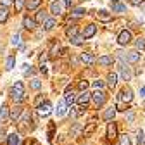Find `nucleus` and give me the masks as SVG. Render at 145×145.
I'll list each match as a JSON object with an SVG mask.
<instances>
[{
    "label": "nucleus",
    "instance_id": "f257e3e1",
    "mask_svg": "<svg viewBox=\"0 0 145 145\" xmlns=\"http://www.w3.org/2000/svg\"><path fill=\"white\" fill-rule=\"evenodd\" d=\"M12 99H14V102L16 104H21L23 100H24V86H23V83L21 81H16L14 85H12Z\"/></svg>",
    "mask_w": 145,
    "mask_h": 145
},
{
    "label": "nucleus",
    "instance_id": "f03ea898",
    "mask_svg": "<svg viewBox=\"0 0 145 145\" xmlns=\"http://www.w3.org/2000/svg\"><path fill=\"white\" fill-rule=\"evenodd\" d=\"M118 99H119V102H124V104H130V102L133 100V92H131V88H130V86H124V88L121 90V92H119Z\"/></svg>",
    "mask_w": 145,
    "mask_h": 145
},
{
    "label": "nucleus",
    "instance_id": "7ed1b4c3",
    "mask_svg": "<svg viewBox=\"0 0 145 145\" xmlns=\"http://www.w3.org/2000/svg\"><path fill=\"white\" fill-rule=\"evenodd\" d=\"M130 42H131V31H128V29L121 31L119 36H118V43L119 45H128Z\"/></svg>",
    "mask_w": 145,
    "mask_h": 145
},
{
    "label": "nucleus",
    "instance_id": "20e7f679",
    "mask_svg": "<svg viewBox=\"0 0 145 145\" xmlns=\"http://www.w3.org/2000/svg\"><path fill=\"white\" fill-rule=\"evenodd\" d=\"M92 100L97 104V105H102L105 102V93L102 92V90H95V92L92 93Z\"/></svg>",
    "mask_w": 145,
    "mask_h": 145
},
{
    "label": "nucleus",
    "instance_id": "39448f33",
    "mask_svg": "<svg viewBox=\"0 0 145 145\" xmlns=\"http://www.w3.org/2000/svg\"><path fill=\"white\" fill-rule=\"evenodd\" d=\"M50 112H52V104L45 100V102H43V104L38 107V114H40L42 118H45V116H48Z\"/></svg>",
    "mask_w": 145,
    "mask_h": 145
},
{
    "label": "nucleus",
    "instance_id": "423d86ee",
    "mask_svg": "<svg viewBox=\"0 0 145 145\" xmlns=\"http://www.w3.org/2000/svg\"><path fill=\"white\" fill-rule=\"evenodd\" d=\"M90 100H92V93H88V92H81V95H78V100H76V102H78L81 107H86Z\"/></svg>",
    "mask_w": 145,
    "mask_h": 145
},
{
    "label": "nucleus",
    "instance_id": "0eeeda50",
    "mask_svg": "<svg viewBox=\"0 0 145 145\" xmlns=\"http://www.w3.org/2000/svg\"><path fill=\"white\" fill-rule=\"evenodd\" d=\"M118 137V126H116V123H109L107 124V138L109 140H114Z\"/></svg>",
    "mask_w": 145,
    "mask_h": 145
},
{
    "label": "nucleus",
    "instance_id": "6e6552de",
    "mask_svg": "<svg viewBox=\"0 0 145 145\" xmlns=\"http://www.w3.org/2000/svg\"><path fill=\"white\" fill-rule=\"evenodd\" d=\"M80 59H81V62L86 64V66H92V64H95V61H97L92 54H88V52H83L81 56H80Z\"/></svg>",
    "mask_w": 145,
    "mask_h": 145
},
{
    "label": "nucleus",
    "instance_id": "1a4fd4ad",
    "mask_svg": "<svg viewBox=\"0 0 145 145\" xmlns=\"http://www.w3.org/2000/svg\"><path fill=\"white\" fill-rule=\"evenodd\" d=\"M95 130H97V123H95V121L88 123V124L85 126V128H83V137H90V135H92Z\"/></svg>",
    "mask_w": 145,
    "mask_h": 145
},
{
    "label": "nucleus",
    "instance_id": "9d476101",
    "mask_svg": "<svg viewBox=\"0 0 145 145\" xmlns=\"http://www.w3.org/2000/svg\"><path fill=\"white\" fill-rule=\"evenodd\" d=\"M21 114H23V107H21V105H16L14 109H10V119H12L14 123L19 119V116H21Z\"/></svg>",
    "mask_w": 145,
    "mask_h": 145
},
{
    "label": "nucleus",
    "instance_id": "9b49d317",
    "mask_svg": "<svg viewBox=\"0 0 145 145\" xmlns=\"http://www.w3.org/2000/svg\"><path fill=\"white\" fill-rule=\"evenodd\" d=\"M10 112H9V107L5 104H2V107H0V123H5L9 119Z\"/></svg>",
    "mask_w": 145,
    "mask_h": 145
},
{
    "label": "nucleus",
    "instance_id": "f8f14e48",
    "mask_svg": "<svg viewBox=\"0 0 145 145\" xmlns=\"http://www.w3.org/2000/svg\"><path fill=\"white\" fill-rule=\"evenodd\" d=\"M119 71H121V76H123L124 81H130V80H131V71H130V67H126L124 64H121Z\"/></svg>",
    "mask_w": 145,
    "mask_h": 145
},
{
    "label": "nucleus",
    "instance_id": "ddd939ff",
    "mask_svg": "<svg viewBox=\"0 0 145 145\" xmlns=\"http://www.w3.org/2000/svg\"><path fill=\"white\" fill-rule=\"evenodd\" d=\"M50 12H52L54 16H61V14H62V5H61L59 2H52V4H50Z\"/></svg>",
    "mask_w": 145,
    "mask_h": 145
},
{
    "label": "nucleus",
    "instance_id": "4468645a",
    "mask_svg": "<svg viewBox=\"0 0 145 145\" xmlns=\"http://www.w3.org/2000/svg\"><path fill=\"white\" fill-rule=\"evenodd\" d=\"M100 66H112V62H114V57H111V56H102V57H99V61H97Z\"/></svg>",
    "mask_w": 145,
    "mask_h": 145
},
{
    "label": "nucleus",
    "instance_id": "2eb2a0df",
    "mask_svg": "<svg viewBox=\"0 0 145 145\" xmlns=\"http://www.w3.org/2000/svg\"><path fill=\"white\" fill-rule=\"evenodd\" d=\"M95 31H97V26L95 24H88L85 28V31H83V36H85V38H90V36L95 35Z\"/></svg>",
    "mask_w": 145,
    "mask_h": 145
},
{
    "label": "nucleus",
    "instance_id": "dca6fc26",
    "mask_svg": "<svg viewBox=\"0 0 145 145\" xmlns=\"http://www.w3.org/2000/svg\"><path fill=\"white\" fill-rule=\"evenodd\" d=\"M64 100H66V104H67V105H71V104H74V100H78V97L74 95V92H72V90H67Z\"/></svg>",
    "mask_w": 145,
    "mask_h": 145
},
{
    "label": "nucleus",
    "instance_id": "f3484780",
    "mask_svg": "<svg viewBox=\"0 0 145 145\" xmlns=\"http://www.w3.org/2000/svg\"><path fill=\"white\" fill-rule=\"evenodd\" d=\"M111 9L112 12H126V5L121 2H111Z\"/></svg>",
    "mask_w": 145,
    "mask_h": 145
},
{
    "label": "nucleus",
    "instance_id": "a211bd4d",
    "mask_svg": "<svg viewBox=\"0 0 145 145\" xmlns=\"http://www.w3.org/2000/svg\"><path fill=\"white\" fill-rule=\"evenodd\" d=\"M97 17H99V21H102V23H107V21H111V14H109L107 10H99L97 12Z\"/></svg>",
    "mask_w": 145,
    "mask_h": 145
},
{
    "label": "nucleus",
    "instance_id": "6ab92c4d",
    "mask_svg": "<svg viewBox=\"0 0 145 145\" xmlns=\"http://www.w3.org/2000/svg\"><path fill=\"white\" fill-rule=\"evenodd\" d=\"M7 145H19V133H10L7 137Z\"/></svg>",
    "mask_w": 145,
    "mask_h": 145
},
{
    "label": "nucleus",
    "instance_id": "aec40b11",
    "mask_svg": "<svg viewBox=\"0 0 145 145\" xmlns=\"http://www.w3.org/2000/svg\"><path fill=\"white\" fill-rule=\"evenodd\" d=\"M42 4V0H28L26 2V9L28 10H35V9H38Z\"/></svg>",
    "mask_w": 145,
    "mask_h": 145
},
{
    "label": "nucleus",
    "instance_id": "412c9836",
    "mask_svg": "<svg viewBox=\"0 0 145 145\" xmlns=\"http://www.w3.org/2000/svg\"><path fill=\"white\" fill-rule=\"evenodd\" d=\"M116 116V107H111V109H107V111L104 112V119L105 121H112Z\"/></svg>",
    "mask_w": 145,
    "mask_h": 145
},
{
    "label": "nucleus",
    "instance_id": "4be33fe9",
    "mask_svg": "<svg viewBox=\"0 0 145 145\" xmlns=\"http://www.w3.org/2000/svg\"><path fill=\"white\" fill-rule=\"evenodd\" d=\"M126 61H128V62H138V61H140V54H138L137 50H135V52H128Z\"/></svg>",
    "mask_w": 145,
    "mask_h": 145
},
{
    "label": "nucleus",
    "instance_id": "5701e85b",
    "mask_svg": "<svg viewBox=\"0 0 145 145\" xmlns=\"http://www.w3.org/2000/svg\"><path fill=\"white\" fill-rule=\"evenodd\" d=\"M23 26H24L26 29H33V28L36 26V21L31 19V17H24V19H23Z\"/></svg>",
    "mask_w": 145,
    "mask_h": 145
},
{
    "label": "nucleus",
    "instance_id": "b1692460",
    "mask_svg": "<svg viewBox=\"0 0 145 145\" xmlns=\"http://www.w3.org/2000/svg\"><path fill=\"white\" fill-rule=\"evenodd\" d=\"M7 17H9V9H7L5 5H2V7H0V24L5 23Z\"/></svg>",
    "mask_w": 145,
    "mask_h": 145
},
{
    "label": "nucleus",
    "instance_id": "393cba45",
    "mask_svg": "<svg viewBox=\"0 0 145 145\" xmlns=\"http://www.w3.org/2000/svg\"><path fill=\"white\" fill-rule=\"evenodd\" d=\"M67 104H66V100H61L59 104H57V116H64L66 114V111H67Z\"/></svg>",
    "mask_w": 145,
    "mask_h": 145
},
{
    "label": "nucleus",
    "instance_id": "a878e982",
    "mask_svg": "<svg viewBox=\"0 0 145 145\" xmlns=\"http://www.w3.org/2000/svg\"><path fill=\"white\" fill-rule=\"evenodd\" d=\"M116 83H118V74H116V72H111V74L107 76V85L111 86V88H114Z\"/></svg>",
    "mask_w": 145,
    "mask_h": 145
},
{
    "label": "nucleus",
    "instance_id": "bb28decb",
    "mask_svg": "<svg viewBox=\"0 0 145 145\" xmlns=\"http://www.w3.org/2000/svg\"><path fill=\"white\" fill-rule=\"evenodd\" d=\"M54 26H56V19H52V17H48V19L43 23V29H45V31L54 29Z\"/></svg>",
    "mask_w": 145,
    "mask_h": 145
},
{
    "label": "nucleus",
    "instance_id": "cd10ccee",
    "mask_svg": "<svg viewBox=\"0 0 145 145\" xmlns=\"http://www.w3.org/2000/svg\"><path fill=\"white\" fill-rule=\"evenodd\" d=\"M14 64H16V57H14V56H9L7 61H5V69H7V71L14 69Z\"/></svg>",
    "mask_w": 145,
    "mask_h": 145
},
{
    "label": "nucleus",
    "instance_id": "c85d7f7f",
    "mask_svg": "<svg viewBox=\"0 0 145 145\" xmlns=\"http://www.w3.org/2000/svg\"><path fill=\"white\" fill-rule=\"evenodd\" d=\"M47 19H48V17H47V12H43V10H40L38 14H36V17H35L36 23H45Z\"/></svg>",
    "mask_w": 145,
    "mask_h": 145
},
{
    "label": "nucleus",
    "instance_id": "c756f323",
    "mask_svg": "<svg viewBox=\"0 0 145 145\" xmlns=\"http://www.w3.org/2000/svg\"><path fill=\"white\" fill-rule=\"evenodd\" d=\"M66 35L69 36V40H71V38H74V36H78V29H76V26L67 28V29H66Z\"/></svg>",
    "mask_w": 145,
    "mask_h": 145
},
{
    "label": "nucleus",
    "instance_id": "7c9ffc66",
    "mask_svg": "<svg viewBox=\"0 0 145 145\" xmlns=\"http://www.w3.org/2000/svg\"><path fill=\"white\" fill-rule=\"evenodd\" d=\"M119 145H131V140H130V137L126 133L119 137Z\"/></svg>",
    "mask_w": 145,
    "mask_h": 145
},
{
    "label": "nucleus",
    "instance_id": "2f4dec72",
    "mask_svg": "<svg viewBox=\"0 0 145 145\" xmlns=\"http://www.w3.org/2000/svg\"><path fill=\"white\" fill-rule=\"evenodd\" d=\"M83 40H85V36H83V35H78V36H74V38H71L69 42H71L72 45H81Z\"/></svg>",
    "mask_w": 145,
    "mask_h": 145
},
{
    "label": "nucleus",
    "instance_id": "473e14b6",
    "mask_svg": "<svg viewBox=\"0 0 145 145\" xmlns=\"http://www.w3.org/2000/svg\"><path fill=\"white\" fill-rule=\"evenodd\" d=\"M23 7H24V0H14V9H16V12H21Z\"/></svg>",
    "mask_w": 145,
    "mask_h": 145
},
{
    "label": "nucleus",
    "instance_id": "72a5a7b5",
    "mask_svg": "<svg viewBox=\"0 0 145 145\" xmlns=\"http://www.w3.org/2000/svg\"><path fill=\"white\" fill-rule=\"evenodd\" d=\"M83 14H85V9H81V7H76V9L71 10V16H72V17H80V16H83Z\"/></svg>",
    "mask_w": 145,
    "mask_h": 145
},
{
    "label": "nucleus",
    "instance_id": "f704fd0d",
    "mask_svg": "<svg viewBox=\"0 0 145 145\" xmlns=\"http://www.w3.org/2000/svg\"><path fill=\"white\" fill-rule=\"evenodd\" d=\"M80 131H81V126H80V124H74V126L71 128V137H76Z\"/></svg>",
    "mask_w": 145,
    "mask_h": 145
},
{
    "label": "nucleus",
    "instance_id": "c9c22d12",
    "mask_svg": "<svg viewBox=\"0 0 145 145\" xmlns=\"http://www.w3.org/2000/svg\"><path fill=\"white\" fill-rule=\"evenodd\" d=\"M12 45H16V47H21V38H19V35H14L12 36Z\"/></svg>",
    "mask_w": 145,
    "mask_h": 145
},
{
    "label": "nucleus",
    "instance_id": "e433bc0d",
    "mask_svg": "<svg viewBox=\"0 0 145 145\" xmlns=\"http://www.w3.org/2000/svg\"><path fill=\"white\" fill-rule=\"evenodd\" d=\"M78 88L81 90V92H86V88H88V81H85V80H81V81L78 83Z\"/></svg>",
    "mask_w": 145,
    "mask_h": 145
},
{
    "label": "nucleus",
    "instance_id": "4c0bfd02",
    "mask_svg": "<svg viewBox=\"0 0 145 145\" xmlns=\"http://www.w3.org/2000/svg\"><path fill=\"white\" fill-rule=\"evenodd\" d=\"M40 86H42L40 80H31V88L33 90H40Z\"/></svg>",
    "mask_w": 145,
    "mask_h": 145
},
{
    "label": "nucleus",
    "instance_id": "58836bf2",
    "mask_svg": "<svg viewBox=\"0 0 145 145\" xmlns=\"http://www.w3.org/2000/svg\"><path fill=\"white\" fill-rule=\"evenodd\" d=\"M135 45H137V48H138V50H145V42H143L142 38H138V40L135 42Z\"/></svg>",
    "mask_w": 145,
    "mask_h": 145
},
{
    "label": "nucleus",
    "instance_id": "ea45409f",
    "mask_svg": "<svg viewBox=\"0 0 145 145\" xmlns=\"http://www.w3.org/2000/svg\"><path fill=\"white\" fill-rule=\"evenodd\" d=\"M93 88H95V90H102V88H104V81H100V80L93 81Z\"/></svg>",
    "mask_w": 145,
    "mask_h": 145
},
{
    "label": "nucleus",
    "instance_id": "a19ab883",
    "mask_svg": "<svg viewBox=\"0 0 145 145\" xmlns=\"http://www.w3.org/2000/svg\"><path fill=\"white\" fill-rule=\"evenodd\" d=\"M143 142H145V137H143V131L140 130L138 131V145H143Z\"/></svg>",
    "mask_w": 145,
    "mask_h": 145
},
{
    "label": "nucleus",
    "instance_id": "79ce46f5",
    "mask_svg": "<svg viewBox=\"0 0 145 145\" xmlns=\"http://www.w3.org/2000/svg\"><path fill=\"white\" fill-rule=\"evenodd\" d=\"M57 52H59V45H54V48H52V52H50V57H56Z\"/></svg>",
    "mask_w": 145,
    "mask_h": 145
},
{
    "label": "nucleus",
    "instance_id": "37998d69",
    "mask_svg": "<svg viewBox=\"0 0 145 145\" xmlns=\"http://www.w3.org/2000/svg\"><path fill=\"white\" fill-rule=\"evenodd\" d=\"M42 104H43V97H42V95H40V97H38V99H36V100H35V105H36V109H38V107H40V105H42Z\"/></svg>",
    "mask_w": 145,
    "mask_h": 145
},
{
    "label": "nucleus",
    "instance_id": "c03bdc74",
    "mask_svg": "<svg viewBox=\"0 0 145 145\" xmlns=\"http://www.w3.org/2000/svg\"><path fill=\"white\" fill-rule=\"evenodd\" d=\"M135 119V114L133 112H128V114H126V121H128V123H131Z\"/></svg>",
    "mask_w": 145,
    "mask_h": 145
},
{
    "label": "nucleus",
    "instance_id": "a18cd8bd",
    "mask_svg": "<svg viewBox=\"0 0 145 145\" xmlns=\"http://www.w3.org/2000/svg\"><path fill=\"white\" fill-rule=\"evenodd\" d=\"M130 4H131V5H142L143 0H130Z\"/></svg>",
    "mask_w": 145,
    "mask_h": 145
},
{
    "label": "nucleus",
    "instance_id": "49530a36",
    "mask_svg": "<svg viewBox=\"0 0 145 145\" xmlns=\"http://www.w3.org/2000/svg\"><path fill=\"white\" fill-rule=\"evenodd\" d=\"M4 138H5V133H4V130L0 131V142H4Z\"/></svg>",
    "mask_w": 145,
    "mask_h": 145
},
{
    "label": "nucleus",
    "instance_id": "de8ad7c7",
    "mask_svg": "<svg viewBox=\"0 0 145 145\" xmlns=\"http://www.w3.org/2000/svg\"><path fill=\"white\" fill-rule=\"evenodd\" d=\"M9 2H10V0H0V4H4V5H5V7H7V5H9Z\"/></svg>",
    "mask_w": 145,
    "mask_h": 145
},
{
    "label": "nucleus",
    "instance_id": "09e8293b",
    "mask_svg": "<svg viewBox=\"0 0 145 145\" xmlns=\"http://www.w3.org/2000/svg\"><path fill=\"white\" fill-rule=\"evenodd\" d=\"M64 2H66V5H71V0H64Z\"/></svg>",
    "mask_w": 145,
    "mask_h": 145
},
{
    "label": "nucleus",
    "instance_id": "8fccbe9b",
    "mask_svg": "<svg viewBox=\"0 0 145 145\" xmlns=\"http://www.w3.org/2000/svg\"><path fill=\"white\" fill-rule=\"evenodd\" d=\"M142 95H143V97H145V86H143V88H142Z\"/></svg>",
    "mask_w": 145,
    "mask_h": 145
}]
</instances>
